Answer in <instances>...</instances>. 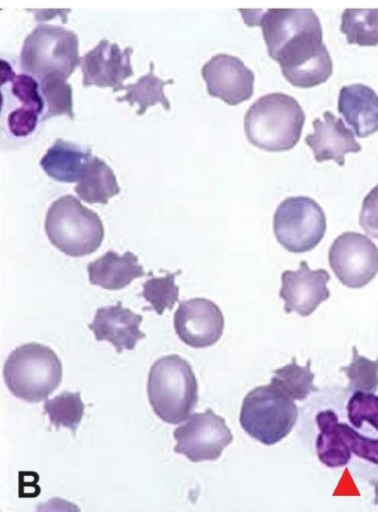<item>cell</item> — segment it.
Masks as SVG:
<instances>
[{
  "mask_svg": "<svg viewBox=\"0 0 378 512\" xmlns=\"http://www.w3.org/2000/svg\"><path fill=\"white\" fill-rule=\"evenodd\" d=\"M34 76L22 73L11 79V93L25 106L37 111L41 117L44 113V100L40 92V83Z\"/></svg>",
  "mask_w": 378,
  "mask_h": 512,
  "instance_id": "obj_30",
  "label": "cell"
},
{
  "mask_svg": "<svg viewBox=\"0 0 378 512\" xmlns=\"http://www.w3.org/2000/svg\"><path fill=\"white\" fill-rule=\"evenodd\" d=\"M89 282L107 290H121L134 279L145 276L138 257L130 252L120 256L113 250L87 265Z\"/></svg>",
  "mask_w": 378,
  "mask_h": 512,
  "instance_id": "obj_18",
  "label": "cell"
},
{
  "mask_svg": "<svg viewBox=\"0 0 378 512\" xmlns=\"http://www.w3.org/2000/svg\"><path fill=\"white\" fill-rule=\"evenodd\" d=\"M85 405L81 399L80 391H63L59 395L46 399L44 402V412L55 428H68L75 436L84 415Z\"/></svg>",
  "mask_w": 378,
  "mask_h": 512,
  "instance_id": "obj_26",
  "label": "cell"
},
{
  "mask_svg": "<svg viewBox=\"0 0 378 512\" xmlns=\"http://www.w3.org/2000/svg\"><path fill=\"white\" fill-rule=\"evenodd\" d=\"M338 430L347 449L359 458L378 464V439L367 438L348 424L337 423Z\"/></svg>",
  "mask_w": 378,
  "mask_h": 512,
  "instance_id": "obj_31",
  "label": "cell"
},
{
  "mask_svg": "<svg viewBox=\"0 0 378 512\" xmlns=\"http://www.w3.org/2000/svg\"><path fill=\"white\" fill-rule=\"evenodd\" d=\"M84 202L107 204L120 193L113 170L100 158L92 156L74 188Z\"/></svg>",
  "mask_w": 378,
  "mask_h": 512,
  "instance_id": "obj_20",
  "label": "cell"
},
{
  "mask_svg": "<svg viewBox=\"0 0 378 512\" xmlns=\"http://www.w3.org/2000/svg\"><path fill=\"white\" fill-rule=\"evenodd\" d=\"M15 76L11 66L4 60H1V85L5 84Z\"/></svg>",
  "mask_w": 378,
  "mask_h": 512,
  "instance_id": "obj_34",
  "label": "cell"
},
{
  "mask_svg": "<svg viewBox=\"0 0 378 512\" xmlns=\"http://www.w3.org/2000/svg\"><path fill=\"white\" fill-rule=\"evenodd\" d=\"M3 377L15 397L37 403L58 388L62 380V363L50 347L36 342L25 343L6 359Z\"/></svg>",
  "mask_w": 378,
  "mask_h": 512,
  "instance_id": "obj_4",
  "label": "cell"
},
{
  "mask_svg": "<svg viewBox=\"0 0 378 512\" xmlns=\"http://www.w3.org/2000/svg\"><path fill=\"white\" fill-rule=\"evenodd\" d=\"M305 113L298 101L281 92L258 98L244 116V131L255 147L282 152L292 149L299 141Z\"/></svg>",
  "mask_w": 378,
  "mask_h": 512,
  "instance_id": "obj_2",
  "label": "cell"
},
{
  "mask_svg": "<svg viewBox=\"0 0 378 512\" xmlns=\"http://www.w3.org/2000/svg\"><path fill=\"white\" fill-rule=\"evenodd\" d=\"M244 22L260 26L268 55L284 78L298 88L326 82L333 63L323 43L320 20L312 9L238 10Z\"/></svg>",
  "mask_w": 378,
  "mask_h": 512,
  "instance_id": "obj_1",
  "label": "cell"
},
{
  "mask_svg": "<svg viewBox=\"0 0 378 512\" xmlns=\"http://www.w3.org/2000/svg\"><path fill=\"white\" fill-rule=\"evenodd\" d=\"M133 48L121 50L118 44L107 39L88 51L80 60L84 87H111L114 92L123 88V81L133 76L131 55Z\"/></svg>",
  "mask_w": 378,
  "mask_h": 512,
  "instance_id": "obj_13",
  "label": "cell"
},
{
  "mask_svg": "<svg viewBox=\"0 0 378 512\" xmlns=\"http://www.w3.org/2000/svg\"><path fill=\"white\" fill-rule=\"evenodd\" d=\"M44 226L51 244L70 257L95 252L104 238V227L98 214L70 194L52 202Z\"/></svg>",
  "mask_w": 378,
  "mask_h": 512,
  "instance_id": "obj_5",
  "label": "cell"
},
{
  "mask_svg": "<svg viewBox=\"0 0 378 512\" xmlns=\"http://www.w3.org/2000/svg\"><path fill=\"white\" fill-rule=\"evenodd\" d=\"M142 320V315L123 307L118 301L115 305L98 308L88 328L97 341H108L117 353H122L123 350H133L137 342L146 337L140 330Z\"/></svg>",
  "mask_w": 378,
  "mask_h": 512,
  "instance_id": "obj_15",
  "label": "cell"
},
{
  "mask_svg": "<svg viewBox=\"0 0 378 512\" xmlns=\"http://www.w3.org/2000/svg\"><path fill=\"white\" fill-rule=\"evenodd\" d=\"M180 273L181 270L167 273L163 277H152L143 283L140 296L150 303L147 310L152 309L158 315H162L165 309H173L179 298V287L175 284V277Z\"/></svg>",
  "mask_w": 378,
  "mask_h": 512,
  "instance_id": "obj_27",
  "label": "cell"
},
{
  "mask_svg": "<svg viewBox=\"0 0 378 512\" xmlns=\"http://www.w3.org/2000/svg\"><path fill=\"white\" fill-rule=\"evenodd\" d=\"M40 114L28 107L19 106L7 116V126L15 137L29 136L37 127Z\"/></svg>",
  "mask_w": 378,
  "mask_h": 512,
  "instance_id": "obj_32",
  "label": "cell"
},
{
  "mask_svg": "<svg viewBox=\"0 0 378 512\" xmlns=\"http://www.w3.org/2000/svg\"><path fill=\"white\" fill-rule=\"evenodd\" d=\"M375 504L378 505V482L375 485Z\"/></svg>",
  "mask_w": 378,
  "mask_h": 512,
  "instance_id": "obj_35",
  "label": "cell"
},
{
  "mask_svg": "<svg viewBox=\"0 0 378 512\" xmlns=\"http://www.w3.org/2000/svg\"><path fill=\"white\" fill-rule=\"evenodd\" d=\"M330 275L325 269L311 270L301 261L297 270H286L281 275L279 297L284 300L286 313L296 312L306 317L330 297L327 283Z\"/></svg>",
  "mask_w": 378,
  "mask_h": 512,
  "instance_id": "obj_14",
  "label": "cell"
},
{
  "mask_svg": "<svg viewBox=\"0 0 378 512\" xmlns=\"http://www.w3.org/2000/svg\"><path fill=\"white\" fill-rule=\"evenodd\" d=\"M340 371L347 376L350 390L374 393L378 389V358L370 360L359 355L356 346L352 347L351 363Z\"/></svg>",
  "mask_w": 378,
  "mask_h": 512,
  "instance_id": "obj_28",
  "label": "cell"
},
{
  "mask_svg": "<svg viewBox=\"0 0 378 512\" xmlns=\"http://www.w3.org/2000/svg\"><path fill=\"white\" fill-rule=\"evenodd\" d=\"M338 421L337 414L330 409L320 411L316 415V423L320 430L316 440V453L322 464L330 468L345 466L351 458V452L338 430Z\"/></svg>",
  "mask_w": 378,
  "mask_h": 512,
  "instance_id": "obj_21",
  "label": "cell"
},
{
  "mask_svg": "<svg viewBox=\"0 0 378 512\" xmlns=\"http://www.w3.org/2000/svg\"><path fill=\"white\" fill-rule=\"evenodd\" d=\"M174 451L192 462L216 460L223 449L233 441L225 419L211 408L190 415L187 421L173 431Z\"/></svg>",
  "mask_w": 378,
  "mask_h": 512,
  "instance_id": "obj_10",
  "label": "cell"
},
{
  "mask_svg": "<svg viewBox=\"0 0 378 512\" xmlns=\"http://www.w3.org/2000/svg\"><path fill=\"white\" fill-rule=\"evenodd\" d=\"M326 226L323 209L307 196L284 199L273 217L276 240L292 253H304L314 249L323 239Z\"/></svg>",
  "mask_w": 378,
  "mask_h": 512,
  "instance_id": "obj_8",
  "label": "cell"
},
{
  "mask_svg": "<svg viewBox=\"0 0 378 512\" xmlns=\"http://www.w3.org/2000/svg\"><path fill=\"white\" fill-rule=\"evenodd\" d=\"M328 261L333 273L344 286L362 288L378 273V247L366 235L344 232L333 241Z\"/></svg>",
  "mask_w": 378,
  "mask_h": 512,
  "instance_id": "obj_9",
  "label": "cell"
},
{
  "mask_svg": "<svg viewBox=\"0 0 378 512\" xmlns=\"http://www.w3.org/2000/svg\"><path fill=\"white\" fill-rule=\"evenodd\" d=\"M347 416L357 429L368 422L378 430V396L361 390L354 391L347 403Z\"/></svg>",
  "mask_w": 378,
  "mask_h": 512,
  "instance_id": "obj_29",
  "label": "cell"
},
{
  "mask_svg": "<svg viewBox=\"0 0 378 512\" xmlns=\"http://www.w3.org/2000/svg\"><path fill=\"white\" fill-rule=\"evenodd\" d=\"M297 416L293 399L269 384L246 394L239 420L250 437L265 445H273L290 433Z\"/></svg>",
  "mask_w": 378,
  "mask_h": 512,
  "instance_id": "obj_7",
  "label": "cell"
},
{
  "mask_svg": "<svg viewBox=\"0 0 378 512\" xmlns=\"http://www.w3.org/2000/svg\"><path fill=\"white\" fill-rule=\"evenodd\" d=\"M337 107L357 137L378 131V95L371 87L360 83L343 86Z\"/></svg>",
  "mask_w": 378,
  "mask_h": 512,
  "instance_id": "obj_17",
  "label": "cell"
},
{
  "mask_svg": "<svg viewBox=\"0 0 378 512\" xmlns=\"http://www.w3.org/2000/svg\"><path fill=\"white\" fill-rule=\"evenodd\" d=\"M154 63L150 62L149 72L141 76L134 84L124 85L122 90L126 94L117 97L118 102H128L131 106L137 104L139 106L136 114L141 116L150 106L161 104L166 110L170 109V103L164 94V87L173 84L174 80H162L154 73Z\"/></svg>",
  "mask_w": 378,
  "mask_h": 512,
  "instance_id": "obj_22",
  "label": "cell"
},
{
  "mask_svg": "<svg viewBox=\"0 0 378 512\" xmlns=\"http://www.w3.org/2000/svg\"><path fill=\"white\" fill-rule=\"evenodd\" d=\"M173 325L179 339L193 348L214 345L224 331V316L213 301L192 298L179 303Z\"/></svg>",
  "mask_w": 378,
  "mask_h": 512,
  "instance_id": "obj_11",
  "label": "cell"
},
{
  "mask_svg": "<svg viewBox=\"0 0 378 512\" xmlns=\"http://www.w3.org/2000/svg\"><path fill=\"white\" fill-rule=\"evenodd\" d=\"M147 395L162 421L175 425L188 419L198 401V383L189 362L177 354L158 358L148 373Z\"/></svg>",
  "mask_w": 378,
  "mask_h": 512,
  "instance_id": "obj_3",
  "label": "cell"
},
{
  "mask_svg": "<svg viewBox=\"0 0 378 512\" xmlns=\"http://www.w3.org/2000/svg\"><path fill=\"white\" fill-rule=\"evenodd\" d=\"M40 92L44 100V113L41 122L55 116L66 115L74 119L72 87L67 79L59 74H49L39 80Z\"/></svg>",
  "mask_w": 378,
  "mask_h": 512,
  "instance_id": "obj_25",
  "label": "cell"
},
{
  "mask_svg": "<svg viewBox=\"0 0 378 512\" xmlns=\"http://www.w3.org/2000/svg\"><path fill=\"white\" fill-rule=\"evenodd\" d=\"M92 156L90 148L58 138L41 158L40 166L52 179L73 183L79 181Z\"/></svg>",
  "mask_w": 378,
  "mask_h": 512,
  "instance_id": "obj_19",
  "label": "cell"
},
{
  "mask_svg": "<svg viewBox=\"0 0 378 512\" xmlns=\"http://www.w3.org/2000/svg\"><path fill=\"white\" fill-rule=\"evenodd\" d=\"M310 366V359L305 366H300L293 357L291 363L273 370L270 384L293 400H304L311 392L318 390L313 385L314 374Z\"/></svg>",
  "mask_w": 378,
  "mask_h": 512,
  "instance_id": "obj_24",
  "label": "cell"
},
{
  "mask_svg": "<svg viewBox=\"0 0 378 512\" xmlns=\"http://www.w3.org/2000/svg\"><path fill=\"white\" fill-rule=\"evenodd\" d=\"M80 60L76 33L50 24L37 25L25 38L20 53L22 71L38 80L49 74L68 79Z\"/></svg>",
  "mask_w": 378,
  "mask_h": 512,
  "instance_id": "obj_6",
  "label": "cell"
},
{
  "mask_svg": "<svg viewBox=\"0 0 378 512\" xmlns=\"http://www.w3.org/2000/svg\"><path fill=\"white\" fill-rule=\"evenodd\" d=\"M359 225L366 234L378 239V184L363 199Z\"/></svg>",
  "mask_w": 378,
  "mask_h": 512,
  "instance_id": "obj_33",
  "label": "cell"
},
{
  "mask_svg": "<svg viewBox=\"0 0 378 512\" xmlns=\"http://www.w3.org/2000/svg\"><path fill=\"white\" fill-rule=\"evenodd\" d=\"M341 32L349 44L378 45V9H345L341 16Z\"/></svg>",
  "mask_w": 378,
  "mask_h": 512,
  "instance_id": "obj_23",
  "label": "cell"
},
{
  "mask_svg": "<svg viewBox=\"0 0 378 512\" xmlns=\"http://www.w3.org/2000/svg\"><path fill=\"white\" fill-rule=\"evenodd\" d=\"M312 125L314 132L305 137V143L312 150L316 162L334 160L338 165L343 166L346 154L362 150L352 130L332 112L325 111L323 120L316 118Z\"/></svg>",
  "mask_w": 378,
  "mask_h": 512,
  "instance_id": "obj_16",
  "label": "cell"
},
{
  "mask_svg": "<svg viewBox=\"0 0 378 512\" xmlns=\"http://www.w3.org/2000/svg\"><path fill=\"white\" fill-rule=\"evenodd\" d=\"M207 92L211 97L235 106L249 100L254 93L255 76L237 57L220 53L201 69Z\"/></svg>",
  "mask_w": 378,
  "mask_h": 512,
  "instance_id": "obj_12",
  "label": "cell"
}]
</instances>
